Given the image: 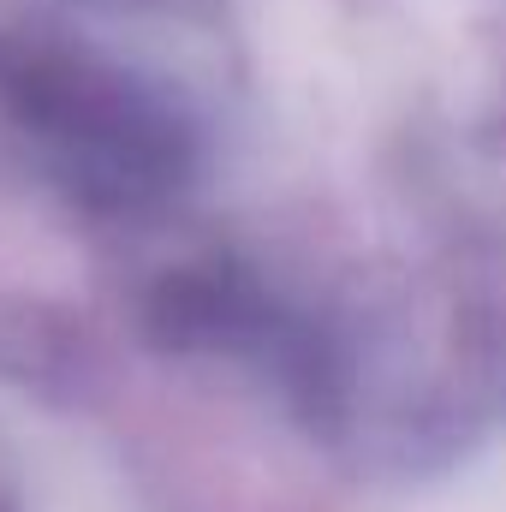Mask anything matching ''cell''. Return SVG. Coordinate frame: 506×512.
<instances>
[{
	"mask_svg": "<svg viewBox=\"0 0 506 512\" xmlns=\"http://www.w3.org/2000/svg\"><path fill=\"white\" fill-rule=\"evenodd\" d=\"M0 114L72 197L96 209H143L185 173V131L173 114L72 48L0 42Z\"/></svg>",
	"mask_w": 506,
	"mask_h": 512,
	"instance_id": "obj_1",
	"label": "cell"
}]
</instances>
